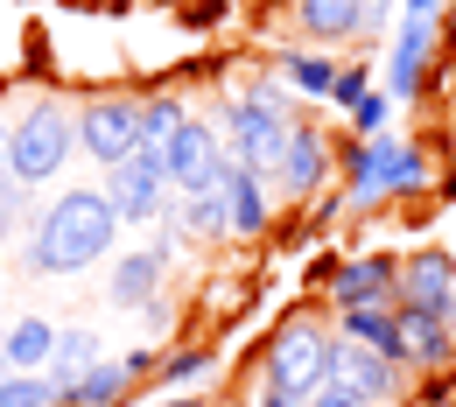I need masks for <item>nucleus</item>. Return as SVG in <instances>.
Returning <instances> with one entry per match:
<instances>
[{"label": "nucleus", "mask_w": 456, "mask_h": 407, "mask_svg": "<svg viewBox=\"0 0 456 407\" xmlns=\"http://www.w3.org/2000/svg\"><path fill=\"white\" fill-rule=\"evenodd\" d=\"M113 239H119V218H113V204H106V190H63L57 204L43 211V225H36L28 267L36 274H77Z\"/></svg>", "instance_id": "nucleus-1"}, {"label": "nucleus", "mask_w": 456, "mask_h": 407, "mask_svg": "<svg viewBox=\"0 0 456 407\" xmlns=\"http://www.w3.org/2000/svg\"><path fill=\"white\" fill-rule=\"evenodd\" d=\"M428 190V155L400 134H379V141H358L351 162H344V204L351 211H379L394 197H414Z\"/></svg>", "instance_id": "nucleus-2"}, {"label": "nucleus", "mask_w": 456, "mask_h": 407, "mask_svg": "<svg viewBox=\"0 0 456 407\" xmlns=\"http://www.w3.org/2000/svg\"><path fill=\"white\" fill-rule=\"evenodd\" d=\"M330 358H338V338L316 316H288L267 345V387L288 401H309L316 387H330Z\"/></svg>", "instance_id": "nucleus-3"}, {"label": "nucleus", "mask_w": 456, "mask_h": 407, "mask_svg": "<svg viewBox=\"0 0 456 407\" xmlns=\"http://www.w3.org/2000/svg\"><path fill=\"white\" fill-rule=\"evenodd\" d=\"M70 148H77V119L63 113V106H28L21 126H7V169H14V183H50V175H63Z\"/></svg>", "instance_id": "nucleus-4"}, {"label": "nucleus", "mask_w": 456, "mask_h": 407, "mask_svg": "<svg viewBox=\"0 0 456 407\" xmlns=\"http://www.w3.org/2000/svg\"><path fill=\"white\" fill-rule=\"evenodd\" d=\"M162 175L175 183V197H218L232 175V155L218 148V134L211 126H197V119H183L175 126V141L162 148Z\"/></svg>", "instance_id": "nucleus-5"}, {"label": "nucleus", "mask_w": 456, "mask_h": 407, "mask_svg": "<svg viewBox=\"0 0 456 407\" xmlns=\"http://www.w3.org/2000/svg\"><path fill=\"white\" fill-rule=\"evenodd\" d=\"M288 134H295V119L267 113L253 92H246V99H232V162H239V169H253V175H281Z\"/></svg>", "instance_id": "nucleus-6"}, {"label": "nucleus", "mask_w": 456, "mask_h": 407, "mask_svg": "<svg viewBox=\"0 0 456 407\" xmlns=\"http://www.w3.org/2000/svg\"><path fill=\"white\" fill-rule=\"evenodd\" d=\"M77 148H85L92 162L119 169L126 155H141V106H134V99H92V106L77 113Z\"/></svg>", "instance_id": "nucleus-7"}, {"label": "nucleus", "mask_w": 456, "mask_h": 407, "mask_svg": "<svg viewBox=\"0 0 456 407\" xmlns=\"http://www.w3.org/2000/svg\"><path fill=\"white\" fill-rule=\"evenodd\" d=\"M394 309H421V316H456V260L443 246H421L400 260Z\"/></svg>", "instance_id": "nucleus-8"}, {"label": "nucleus", "mask_w": 456, "mask_h": 407, "mask_svg": "<svg viewBox=\"0 0 456 407\" xmlns=\"http://www.w3.org/2000/svg\"><path fill=\"white\" fill-rule=\"evenodd\" d=\"M162 197H169V175H162V155H126L119 169H106V204H113L119 225H141V218H155L162 211Z\"/></svg>", "instance_id": "nucleus-9"}, {"label": "nucleus", "mask_w": 456, "mask_h": 407, "mask_svg": "<svg viewBox=\"0 0 456 407\" xmlns=\"http://www.w3.org/2000/svg\"><path fill=\"white\" fill-rule=\"evenodd\" d=\"M394 289H400L394 253H351L338 274H330V302L338 309H394Z\"/></svg>", "instance_id": "nucleus-10"}, {"label": "nucleus", "mask_w": 456, "mask_h": 407, "mask_svg": "<svg viewBox=\"0 0 456 407\" xmlns=\"http://www.w3.org/2000/svg\"><path fill=\"white\" fill-rule=\"evenodd\" d=\"M400 372H407V365H394L387 351H365V345H351V338H338L330 379H338V387H351V394H365L372 407H387V401L400 394Z\"/></svg>", "instance_id": "nucleus-11"}, {"label": "nucleus", "mask_w": 456, "mask_h": 407, "mask_svg": "<svg viewBox=\"0 0 456 407\" xmlns=\"http://www.w3.org/2000/svg\"><path fill=\"white\" fill-rule=\"evenodd\" d=\"M428 57H436V21H400L394 50H387V63H379V92L387 99H414L421 92V77H428Z\"/></svg>", "instance_id": "nucleus-12"}, {"label": "nucleus", "mask_w": 456, "mask_h": 407, "mask_svg": "<svg viewBox=\"0 0 456 407\" xmlns=\"http://www.w3.org/2000/svg\"><path fill=\"white\" fill-rule=\"evenodd\" d=\"M155 365H162L155 351H134V358H99V365H92V372L63 394V407H119V394H126L141 372H155Z\"/></svg>", "instance_id": "nucleus-13"}, {"label": "nucleus", "mask_w": 456, "mask_h": 407, "mask_svg": "<svg viewBox=\"0 0 456 407\" xmlns=\"http://www.w3.org/2000/svg\"><path fill=\"white\" fill-rule=\"evenodd\" d=\"M281 183H288V197H316V190L330 183V141H323L316 126H302V119H295V134H288Z\"/></svg>", "instance_id": "nucleus-14"}, {"label": "nucleus", "mask_w": 456, "mask_h": 407, "mask_svg": "<svg viewBox=\"0 0 456 407\" xmlns=\"http://www.w3.org/2000/svg\"><path fill=\"white\" fill-rule=\"evenodd\" d=\"M456 358V330L450 316H421V309H400V365H450Z\"/></svg>", "instance_id": "nucleus-15"}, {"label": "nucleus", "mask_w": 456, "mask_h": 407, "mask_svg": "<svg viewBox=\"0 0 456 407\" xmlns=\"http://www.w3.org/2000/svg\"><path fill=\"white\" fill-rule=\"evenodd\" d=\"M267 175H253V169H239L232 162V175H225V232L232 239H253V232H267V190H260Z\"/></svg>", "instance_id": "nucleus-16"}, {"label": "nucleus", "mask_w": 456, "mask_h": 407, "mask_svg": "<svg viewBox=\"0 0 456 407\" xmlns=\"http://www.w3.org/2000/svg\"><path fill=\"white\" fill-rule=\"evenodd\" d=\"M162 267H169V253H162V246H148V253H126V260H119L113 267V302L119 309H148V302H155V289H162Z\"/></svg>", "instance_id": "nucleus-17"}, {"label": "nucleus", "mask_w": 456, "mask_h": 407, "mask_svg": "<svg viewBox=\"0 0 456 407\" xmlns=\"http://www.w3.org/2000/svg\"><path fill=\"white\" fill-rule=\"evenodd\" d=\"M358 14H365V0H295V21H302L309 43H344V36H358Z\"/></svg>", "instance_id": "nucleus-18"}, {"label": "nucleus", "mask_w": 456, "mask_h": 407, "mask_svg": "<svg viewBox=\"0 0 456 407\" xmlns=\"http://www.w3.org/2000/svg\"><path fill=\"white\" fill-rule=\"evenodd\" d=\"M344 316V338L365 351H387L400 365V309H338Z\"/></svg>", "instance_id": "nucleus-19"}, {"label": "nucleus", "mask_w": 456, "mask_h": 407, "mask_svg": "<svg viewBox=\"0 0 456 407\" xmlns=\"http://www.w3.org/2000/svg\"><path fill=\"white\" fill-rule=\"evenodd\" d=\"M7 372H43L50 365V351H57V330L43 323V316H21L14 330H7Z\"/></svg>", "instance_id": "nucleus-20"}, {"label": "nucleus", "mask_w": 456, "mask_h": 407, "mask_svg": "<svg viewBox=\"0 0 456 407\" xmlns=\"http://www.w3.org/2000/svg\"><path fill=\"white\" fill-rule=\"evenodd\" d=\"M92 365H99V338H92V330H63L57 351H50V379H57V394H70Z\"/></svg>", "instance_id": "nucleus-21"}, {"label": "nucleus", "mask_w": 456, "mask_h": 407, "mask_svg": "<svg viewBox=\"0 0 456 407\" xmlns=\"http://www.w3.org/2000/svg\"><path fill=\"white\" fill-rule=\"evenodd\" d=\"M338 70H344V63H330V57H309V50H288V57H281L288 92H302V99H330Z\"/></svg>", "instance_id": "nucleus-22"}, {"label": "nucleus", "mask_w": 456, "mask_h": 407, "mask_svg": "<svg viewBox=\"0 0 456 407\" xmlns=\"http://www.w3.org/2000/svg\"><path fill=\"white\" fill-rule=\"evenodd\" d=\"M183 211L169 218V239H225V197H175Z\"/></svg>", "instance_id": "nucleus-23"}, {"label": "nucleus", "mask_w": 456, "mask_h": 407, "mask_svg": "<svg viewBox=\"0 0 456 407\" xmlns=\"http://www.w3.org/2000/svg\"><path fill=\"white\" fill-rule=\"evenodd\" d=\"M0 407H63L50 372H7L0 379Z\"/></svg>", "instance_id": "nucleus-24"}, {"label": "nucleus", "mask_w": 456, "mask_h": 407, "mask_svg": "<svg viewBox=\"0 0 456 407\" xmlns=\"http://www.w3.org/2000/svg\"><path fill=\"white\" fill-rule=\"evenodd\" d=\"M183 106H175V99H148V106H141V148H148V155H162V148H169L175 141V126H183Z\"/></svg>", "instance_id": "nucleus-25"}, {"label": "nucleus", "mask_w": 456, "mask_h": 407, "mask_svg": "<svg viewBox=\"0 0 456 407\" xmlns=\"http://www.w3.org/2000/svg\"><path fill=\"white\" fill-rule=\"evenodd\" d=\"M344 119H351V141H379V134H387V119H394V99H387V92H365Z\"/></svg>", "instance_id": "nucleus-26"}, {"label": "nucleus", "mask_w": 456, "mask_h": 407, "mask_svg": "<svg viewBox=\"0 0 456 407\" xmlns=\"http://www.w3.org/2000/svg\"><path fill=\"white\" fill-rule=\"evenodd\" d=\"M365 92H372V70H365V63H344V70H338V85H330V106H344V113H351V106H358Z\"/></svg>", "instance_id": "nucleus-27"}, {"label": "nucleus", "mask_w": 456, "mask_h": 407, "mask_svg": "<svg viewBox=\"0 0 456 407\" xmlns=\"http://www.w3.org/2000/svg\"><path fill=\"white\" fill-rule=\"evenodd\" d=\"M155 372H162L169 387H190V379H204V372H211V351H183V358H162Z\"/></svg>", "instance_id": "nucleus-28"}, {"label": "nucleus", "mask_w": 456, "mask_h": 407, "mask_svg": "<svg viewBox=\"0 0 456 407\" xmlns=\"http://www.w3.org/2000/svg\"><path fill=\"white\" fill-rule=\"evenodd\" d=\"M302 407H372L365 401V394H351V387H338V379H330V387H316V394H309V401Z\"/></svg>", "instance_id": "nucleus-29"}, {"label": "nucleus", "mask_w": 456, "mask_h": 407, "mask_svg": "<svg viewBox=\"0 0 456 407\" xmlns=\"http://www.w3.org/2000/svg\"><path fill=\"white\" fill-rule=\"evenodd\" d=\"M450 0H400V21H443Z\"/></svg>", "instance_id": "nucleus-30"}, {"label": "nucleus", "mask_w": 456, "mask_h": 407, "mask_svg": "<svg viewBox=\"0 0 456 407\" xmlns=\"http://www.w3.org/2000/svg\"><path fill=\"white\" fill-rule=\"evenodd\" d=\"M387 14H394V0H365V14H358V36H379V28H387Z\"/></svg>", "instance_id": "nucleus-31"}, {"label": "nucleus", "mask_w": 456, "mask_h": 407, "mask_svg": "<svg viewBox=\"0 0 456 407\" xmlns=\"http://www.w3.org/2000/svg\"><path fill=\"white\" fill-rule=\"evenodd\" d=\"M7 190H14V169H7V126H0V204H7Z\"/></svg>", "instance_id": "nucleus-32"}, {"label": "nucleus", "mask_w": 456, "mask_h": 407, "mask_svg": "<svg viewBox=\"0 0 456 407\" xmlns=\"http://www.w3.org/2000/svg\"><path fill=\"white\" fill-rule=\"evenodd\" d=\"M253 407H302V401H288V394H274V387H267V394H260Z\"/></svg>", "instance_id": "nucleus-33"}, {"label": "nucleus", "mask_w": 456, "mask_h": 407, "mask_svg": "<svg viewBox=\"0 0 456 407\" xmlns=\"http://www.w3.org/2000/svg\"><path fill=\"white\" fill-rule=\"evenodd\" d=\"M7 225H14V197H7V204H0V239H7Z\"/></svg>", "instance_id": "nucleus-34"}, {"label": "nucleus", "mask_w": 456, "mask_h": 407, "mask_svg": "<svg viewBox=\"0 0 456 407\" xmlns=\"http://www.w3.org/2000/svg\"><path fill=\"white\" fill-rule=\"evenodd\" d=\"M0 379H7V351H0Z\"/></svg>", "instance_id": "nucleus-35"}, {"label": "nucleus", "mask_w": 456, "mask_h": 407, "mask_svg": "<svg viewBox=\"0 0 456 407\" xmlns=\"http://www.w3.org/2000/svg\"><path fill=\"white\" fill-rule=\"evenodd\" d=\"M450 36H456V7H450Z\"/></svg>", "instance_id": "nucleus-36"}, {"label": "nucleus", "mask_w": 456, "mask_h": 407, "mask_svg": "<svg viewBox=\"0 0 456 407\" xmlns=\"http://www.w3.org/2000/svg\"><path fill=\"white\" fill-rule=\"evenodd\" d=\"M450 70H456V63H450Z\"/></svg>", "instance_id": "nucleus-37"}, {"label": "nucleus", "mask_w": 456, "mask_h": 407, "mask_svg": "<svg viewBox=\"0 0 456 407\" xmlns=\"http://www.w3.org/2000/svg\"><path fill=\"white\" fill-rule=\"evenodd\" d=\"M450 323H456V316H450Z\"/></svg>", "instance_id": "nucleus-38"}]
</instances>
